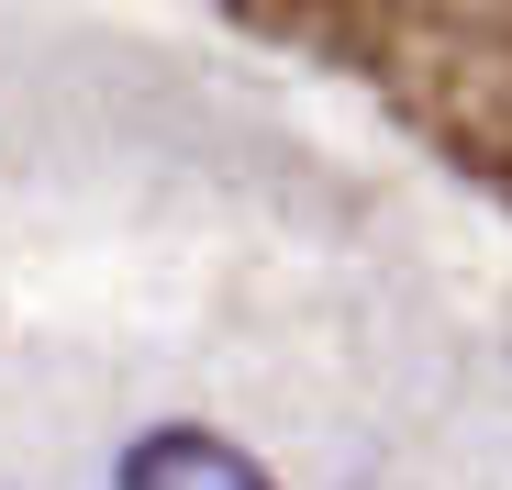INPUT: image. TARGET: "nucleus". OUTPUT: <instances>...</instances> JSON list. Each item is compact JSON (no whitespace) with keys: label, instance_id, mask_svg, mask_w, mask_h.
<instances>
[{"label":"nucleus","instance_id":"obj_1","mask_svg":"<svg viewBox=\"0 0 512 490\" xmlns=\"http://www.w3.org/2000/svg\"><path fill=\"white\" fill-rule=\"evenodd\" d=\"M112 490H279V479L256 468L245 446L201 435V424H156V435L123 446V479H112Z\"/></svg>","mask_w":512,"mask_h":490}]
</instances>
